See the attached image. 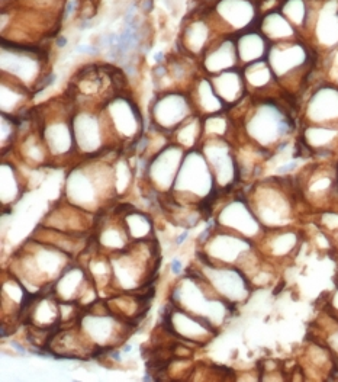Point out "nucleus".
Masks as SVG:
<instances>
[]
</instances>
